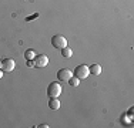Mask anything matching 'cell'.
Returning a JSON list of instances; mask_svg holds the SVG:
<instances>
[{
  "instance_id": "6da1fadb",
  "label": "cell",
  "mask_w": 134,
  "mask_h": 128,
  "mask_svg": "<svg viewBox=\"0 0 134 128\" xmlns=\"http://www.w3.org/2000/svg\"><path fill=\"white\" fill-rule=\"evenodd\" d=\"M60 94H62V85L57 81L50 83L49 87H47V95H49L50 98H57Z\"/></svg>"
},
{
  "instance_id": "7a4b0ae2",
  "label": "cell",
  "mask_w": 134,
  "mask_h": 128,
  "mask_svg": "<svg viewBox=\"0 0 134 128\" xmlns=\"http://www.w3.org/2000/svg\"><path fill=\"white\" fill-rule=\"evenodd\" d=\"M73 74H74V77H77L79 80H86L88 75H90V68H88V66L81 64V66L76 67V70L73 71Z\"/></svg>"
},
{
  "instance_id": "3957f363",
  "label": "cell",
  "mask_w": 134,
  "mask_h": 128,
  "mask_svg": "<svg viewBox=\"0 0 134 128\" xmlns=\"http://www.w3.org/2000/svg\"><path fill=\"white\" fill-rule=\"evenodd\" d=\"M52 46L54 47V49H60V50H62L63 47L67 46L66 37H63L62 34H56V36H53L52 37Z\"/></svg>"
},
{
  "instance_id": "277c9868",
  "label": "cell",
  "mask_w": 134,
  "mask_h": 128,
  "mask_svg": "<svg viewBox=\"0 0 134 128\" xmlns=\"http://www.w3.org/2000/svg\"><path fill=\"white\" fill-rule=\"evenodd\" d=\"M71 77H73V71L69 68H60L57 71V80H60V81H69Z\"/></svg>"
},
{
  "instance_id": "5b68a950",
  "label": "cell",
  "mask_w": 134,
  "mask_h": 128,
  "mask_svg": "<svg viewBox=\"0 0 134 128\" xmlns=\"http://www.w3.org/2000/svg\"><path fill=\"white\" fill-rule=\"evenodd\" d=\"M34 66L39 67V68H43V67H46L47 64H49V57L44 56V54H39V56L34 57Z\"/></svg>"
},
{
  "instance_id": "8992f818",
  "label": "cell",
  "mask_w": 134,
  "mask_h": 128,
  "mask_svg": "<svg viewBox=\"0 0 134 128\" xmlns=\"http://www.w3.org/2000/svg\"><path fill=\"white\" fill-rule=\"evenodd\" d=\"M14 67H16L14 60H12V59H4V60H2V71L10 73V71H13V70H14Z\"/></svg>"
},
{
  "instance_id": "52a82bcc",
  "label": "cell",
  "mask_w": 134,
  "mask_h": 128,
  "mask_svg": "<svg viewBox=\"0 0 134 128\" xmlns=\"http://www.w3.org/2000/svg\"><path fill=\"white\" fill-rule=\"evenodd\" d=\"M90 68V73L94 75H100L101 71H103V68H101V66H98V64H93L91 67H88Z\"/></svg>"
},
{
  "instance_id": "ba28073f",
  "label": "cell",
  "mask_w": 134,
  "mask_h": 128,
  "mask_svg": "<svg viewBox=\"0 0 134 128\" xmlns=\"http://www.w3.org/2000/svg\"><path fill=\"white\" fill-rule=\"evenodd\" d=\"M49 107L52 108V110H59L60 108V101H59V98H50V101H49Z\"/></svg>"
},
{
  "instance_id": "9c48e42d",
  "label": "cell",
  "mask_w": 134,
  "mask_h": 128,
  "mask_svg": "<svg viewBox=\"0 0 134 128\" xmlns=\"http://www.w3.org/2000/svg\"><path fill=\"white\" fill-rule=\"evenodd\" d=\"M62 56H63V57H66V59H70V57L73 56V50L70 49L69 46L63 47V49H62Z\"/></svg>"
},
{
  "instance_id": "30bf717a",
  "label": "cell",
  "mask_w": 134,
  "mask_h": 128,
  "mask_svg": "<svg viewBox=\"0 0 134 128\" xmlns=\"http://www.w3.org/2000/svg\"><path fill=\"white\" fill-rule=\"evenodd\" d=\"M37 54L34 53V50H26L24 51V59L26 60H34V57H36Z\"/></svg>"
},
{
  "instance_id": "8fae6325",
  "label": "cell",
  "mask_w": 134,
  "mask_h": 128,
  "mask_svg": "<svg viewBox=\"0 0 134 128\" xmlns=\"http://www.w3.org/2000/svg\"><path fill=\"white\" fill-rule=\"evenodd\" d=\"M69 84L73 85V87H77V85L80 84V80H79L77 77H71V78L69 80Z\"/></svg>"
},
{
  "instance_id": "7c38bea8",
  "label": "cell",
  "mask_w": 134,
  "mask_h": 128,
  "mask_svg": "<svg viewBox=\"0 0 134 128\" xmlns=\"http://www.w3.org/2000/svg\"><path fill=\"white\" fill-rule=\"evenodd\" d=\"M36 17H39V14H37V13H36V14H33V16H30V17H27L26 20L30 21V20H33V19H36Z\"/></svg>"
},
{
  "instance_id": "4fadbf2b",
  "label": "cell",
  "mask_w": 134,
  "mask_h": 128,
  "mask_svg": "<svg viewBox=\"0 0 134 128\" xmlns=\"http://www.w3.org/2000/svg\"><path fill=\"white\" fill-rule=\"evenodd\" d=\"M27 67H34V61H33V60H27Z\"/></svg>"
},
{
  "instance_id": "5bb4252c",
  "label": "cell",
  "mask_w": 134,
  "mask_h": 128,
  "mask_svg": "<svg viewBox=\"0 0 134 128\" xmlns=\"http://www.w3.org/2000/svg\"><path fill=\"white\" fill-rule=\"evenodd\" d=\"M40 128H47V127H49V125H47V124H41V125H39Z\"/></svg>"
},
{
  "instance_id": "9a60e30c",
  "label": "cell",
  "mask_w": 134,
  "mask_h": 128,
  "mask_svg": "<svg viewBox=\"0 0 134 128\" xmlns=\"http://www.w3.org/2000/svg\"><path fill=\"white\" fill-rule=\"evenodd\" d=\"M2 77H3V71L0 70V80H2Z\"/></svg>"
},
{
  "instance_id": "2e32d148",
  "label": "cell",
  "mask_w": 134,
  "mask_h": 128,
  "mask_svg": "<svg viewBox=\"0 0 134 128\" xmlns=\"http://www.w3.org/2000/svg\"><path fill=\"white\" fill-rule=\"evenodd\" d=\"M0 70H2V61H0Z\"/></svg>"
}]
</instances>
